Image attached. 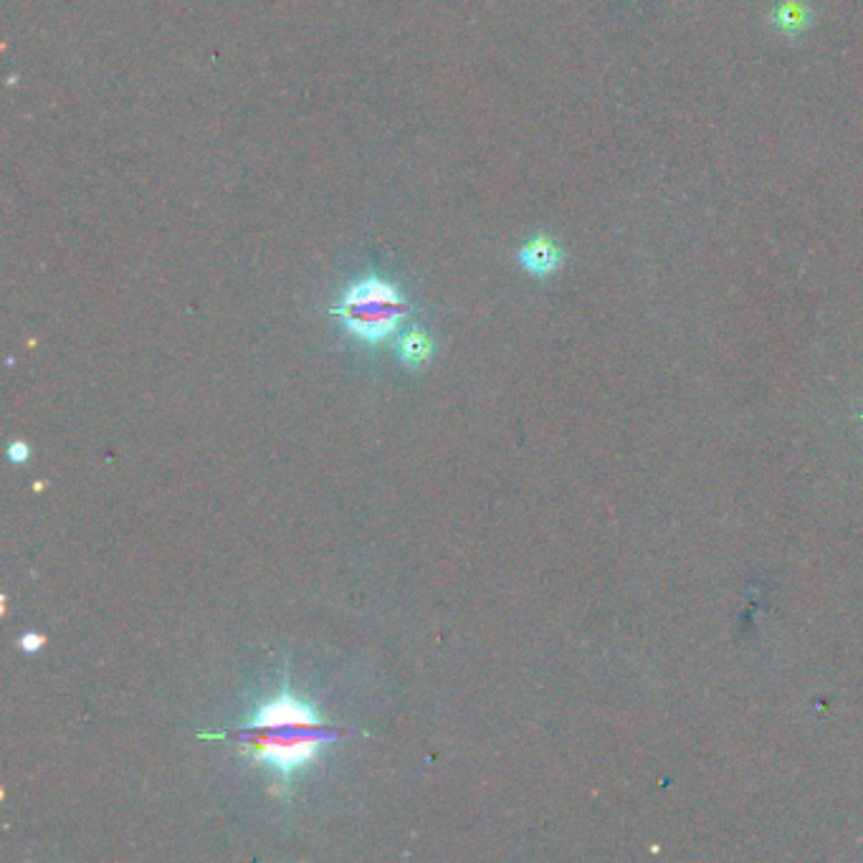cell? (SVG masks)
Masks as SVG:
<instances>
[{"mask_svg":"<svg viewBox=\"0 0 863 863\" xmlns=\"http://www.w3.org/2000/svg\"><path fill=\"white\" fill-rule=\"evenodd\" d=\"M392 352H396L400 365L418 370L433 360L435 343H433V337L425 333V329L408 327V329H403V333H398L396 339H392Z\"/></svg>","mask_w":863,"mask_h":863,"instance_id":"obj_4","label":"cell"},{"mask_svg":"<svg viewBox=\"0 0 863 863\" xmlns=\"http://www.w3.org/2000/svg\"><path fill=\"white\" fill-rule=\"evenodd\" d=\"M517 259H519V266L525 269L527 274L537 278H547L555 272H560L565 251L557 246V241L549 239L547 233H537L535 239H529L525 246L519 249Z\"/></svg>","mask_w":863,"mask_h":863,"instance_id":"obj_3","label":"cell"},{"mask_svg":"<svg viewBox=\"0 0 863 863\" xmlns=\"http://www.w3.org/2000/svg\"><path fill=\"white\" fill-rule=\"evenodd\" d=\"M6 456H8V461H11V464H15V466H19V464H25V461H29V456H31V449H29V443L21 441V439H19V441H13L11 446H8Z\"/></svg>","mask_w":863,"mask_h":863,"instance_id":"obj_6","label":"cell"},{"mask_svg":"<svg viewBox=\"0 0 863 863\" xmlns=\"http://www.w3.org/2000/svg\"><path fill=\"white\" fill-rule=\"evenodd\" d=\"M43 643H46V639L41 633H23L19 639V649L23 653H36L43 649Z\"/></svg>","mask_w":863,"mask_h":863,"instance_id":"obj_7","label":"cell"},{"mask_svg":"<svg viewBox=\"0 0 863 863\" xmlns=\"http://www.w3.org/2000/svg\"><path fill=\"white\" fill-rule=\"evenodd\" d=\"M775 21H778L782 31L798 33L810 23V8L800 3V0H785V3L778 6V11H775Z\"/></svg>","mask_w":863,"mask_h":863,"instance_id":"obj_5","label":"cell"},{"mask_svg":"<svg viewBox=\"0 0 863 863\" xmlns=\"http://www.w3.org/2000/svg\"><path fill=\"white\" fill-rule=\"evenodd\" d=\"M337 735L317 706L294 694L284 682L274 696L256 704L235 732V747L251 765L266 767L290 788L296 775L309 770Z\"/></svg>","mask_w":863,"mask_h":863,"instance_id":"obj_1","label":"cell"},{"mask_svg":"<svg viewBox=\"0 0 863 863\" xmlns=\"http://www.w3.org/2000/svg\"><path fill=\"white\" fill-rule=\"evenodd\" d=\"M329 314L357 343L378 347L400 333L411 304L388 278L362 276L347 286Z\"/></svg>","mask_w":863,"mask_h":863,"instance_id":"obj_2","label":"cell"},{"mask_svg":"<svg viewBox=\"0 0 863 863\" xmlns=\"http://www.w3.org/2000/svg\"><path fill=\"white\" fill-rule=\"evenodd\" d=\"M861 421H863V415H861Z\"/></svg>","mask_w":863,"mask_h":863,"instance_id":"obj_8","label":"cell"}]
</instances>
